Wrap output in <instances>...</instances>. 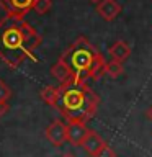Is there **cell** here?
Wrapping results in <instances>:
<instances>
[{"mask_svg": "<svg viewBox=\"0 0 152 157\" xmlns=\"http://www.w3.org/2000/svg\"><path fill=\"white\" fill-rule=\"evenodd\" d=\"M98 56H100V52L92 46L88 39L78 38L70 48L64 51L61 61H64L69 66L75 80L87 82V78H90L92 67L95 66Z\"/></svg>", "mask_w": 152, "mask_h": 157, "instance_id": "3957f363", "label": "cell"}, {"mask_svg": "<svg viewBox=\"0 0 152 157\" xmlns=\"http://www.w3.org/2000/svg\"><path fill=\"white\" fill-rule=\"evenodd\" d=\"M103 75H106V61H105V57L100 54L98 59H97V62H95V66L92 67L90 78L92 80H100Z\"/></svg>", "mask_w": 152, "mask_h": 157, "instance_id": "7c38bea8", "label": "cell"}, {"mask_svg": "<svg viewBox=\"0 0 152 157\" xmlns=\"http://www.w3.org/2000/svg\"><path fill=\"white\" fill-rule=\"evenodd\" d=\"M8 111H10L8 100H2V101H0V116H5Z\"/></svg>", "mask_w": 152, "mask_h": 157, "instance_id": "e0dca14e", "label": "cell"}, {"mask_svg": "<svg viewBox=\"0 0 152 157\" xmlns=\"http://www.w3.org/2000/svg\"><path fill=\"white\" fill-rule=\"evenodd\" d=\"M105 144H106V142L103 141V137L98 134L97 131L88 129L87 137H85V139H83V142H82V147L85 149L87 154H90L92 157H95L98 152L103 149V146H105Z\"/></svg>", "mask_w": 152, "mask_h": 157, "instance_id": "5b68a950", "label": "cell"}, {"mask_svg": "<svg viewBox=\"0 0 152 157\" xmlns=\"http://www.w3.org/2000/svg\"><path fill=\"white\" fill-rule=\"evenodd\" d=\"M95 157H116V152L113 151L108 144H105V146H103V149H101L100 152H98V154H97Z\"/></svg>", "mask_w": 152, "mask_h": 157, "instance_id": "2e32d148", "label": "cell"}, {"mask_svg": "<svg viewBox=\"0 0 152 157\" xmlns=\"http://www.w3.org/2000/svg\"><path fill=\"white\" fill-rule=\"evenodd\" d=\"M0 2L5 5V8H7L12 15L21 17V15L26 13L29 8H33L34 0H0Z\"/></svg>", "mask_w": 152, "mask_h": 157, "instance_id": "9c48e42d", "label": "cell"}, {"mask_svg": "<svg viewBox=\"0 0 152 157\" xmlns=\"http://www.w3.org/2000/svg\"><path fill=\"white\" fill-rule=\"evenodd\" d=\"M88 2H90V3H95V5H98V3L101 2V0H88Z\"/></svg>", "mask_w": 152, "mask_h": 157, "instance_id": "ffe728a7", "label": "cell"}, {"mask_svg": "<svg viewBox=\"0 0 152 157\" xmlns=\"http://www.w3.org/2000/svg\"><path fill=\"white\" fill-rule=\"evenodd\" d=\"M108 52H110L111 59H115V61H120V62H124L127 57L131 56V48L129 44H127L126 41H116L113 43L110 49H108Z\"/></svg>", "mask_w": 152, "mask_h": 157, "instance_id": "30bf717a", "label": "cell"}, {"mask_svg": "<svg viewBox=\"0 0 152 157\" xmlns=\"http://www.w3.org/2000/svg\"><path fill=\"white\" fill-rule=\"evenodd\" d=\"M44 136H46V139L51 142L52 146H62L64 142L67 141V124L61 120H54L51 124L46 128V131H44Z\"/></svg>", "mask_w": 152, "mask_h": 157, "instance_id": "277c9868", "label": "cell"}, {"mask_svg": "<svg viewBox=\"0 0 152 157\" xmlns=\"http://www.w3.org/2000/svg\"><path fill=\"white\" fill-rule=\"evenodd\" d=\"M41 98L44 103L51 105L56 108V103H57V98H59V87H54V85H48L41 90Z\"/></svg>", "mask_w": 152, "mask_h": 157, "instance_id": "8fae6325", "label": "cell"}, {"mask_svg": "<svg viewBox=\"0 0 152 157\" xmlns=\"http://www.w3.org/2000/svg\"><path fill=\"white\" fill-rule=\"evenodd\" d=\"M100 106V98L87 82L69 80L59 85V98L56 103V110L67 120V123L90 121Z\"/></svg>", "mask_w": 152, "mask_h": 157, "instance_id": "7a4b0ae2", "label": "cell"}, {"mask_svg": "<svg viewBox=\"0 0 152 157\" xmlns=\"http://www.w3.org/2000/svg\"><path fill=\"white\" fill-rule=\"evenodd\" d=\"M51 75L56 78V80L61 83H66V82H69V80H72L74 78V74H72V71L70 69H69V66L64 61H61V59H59V61L54 64V66L51 67Z\"/></svg>", "mask_w": 152, "mask_h": 157, "instance_id": "ba28073f", "label": "cell"}, {"mask_svg": "<svg viewBox=\"0 0 152 157\" xmlns=\"http://www.w3.org/2000/svg\"><path fill=\"white\" fill-rule=\"evenodd\" d=\"M41 36L21 17L10 13L0 21V57L8 66L18 67L39 46Z\"/></svg>", "mask_w": 152, "mask_h": 157, "instance_id": "6da1fadb", "label": "cell"}, {"mask_svg": "<svg viewBox=\"0 0 152 157\" xmlns=\"http://www.w3.org/2000/svg\"><path fill=\"white\" fill-rule=\"evenodd\" d=\"M87 126L85 123H77V121H72V123H67V141L74 146H82L83 139L87 137Z\"/></svg>", "mask_w": 152, "mask_h": 157, "instance_id": "8992f818", "label": "cell"}, {"mask_svg": "<svg viewBox=\"0 0 152 157\" xmlns=\"http://www.w3.org/2000/svg\"><path fill=\"white\" fill-rule=\"evenodd\" d=\"M146 116H147V120H149V121L152 123V105L146 110Z\"/></svg>", "mask_w": 152, "mask_h": 157, "instance_id": "ac0fdd59", "label": "cell"}, {"mask_svg": "<svg viewBox=\"0 0 152 157\" xmlns=\"http://www.w3.org/2000/svg\"><path fill=\"white\" fill-rule=\"evenodd\" d=\"M33 10L39 15H44L51 10V0H34L33 2Z\"/></svg>", "mask_w": 152, "mask_h": 157, "instance_id": "5bb4252c", "label": "cell"}, {"mask_svg": "<svg viewBox=\"0 0 152 157\" xmlns=\"http://www.w3.org/2000/svg\"><path fill=\"white\" fill-rule=\"evenodd\" d=\"M124 72V66L120 61H115L111 59L110 62H106V75H110L111 78H118L120 75H123Z\"/></svg>", "mask_w": 152, "mask_h": 157, "instance_id": "4fadbf2b", "label": "cell"}, {"mask_svg": "<svg viewBox=\"0 0 152 157\" xmlns=\"http://www.w3.org/2000/svg\"><path fill=\"white\" fill-rule=\"evenodd\" d=\"M97 12L103 20L113 21V20L121 13V5L118 3L116 0H101V2L97 5Z\"/></svg>", "mask_w": 152, "mask_h": 157, "instance_id": "52a82bcc", "label": "cell"}, {"mask_svg": "<svg viewBox=\"0 0 152 157\" xmlns=\"http://www.w3.org/2000/svg\"><path fill=\"white\" fill-rule=\"evenodd\" d=\"M61 157H75V155H74V154H70V152H66V154H62Z\"/></svg>", "mask_w": 152, "mask_h": 157, "instance_id": "d6986e66", "label": "cell"}, {"mask_svg": "<svg viewBox=\"0 0 152 157\" xmlns=\"http://www.w3.org/2000/svg\"><path fill=\"white\" fill-rule=\"evenodd\" d=\"M10 97H12V88H10L7 83L0 78V101H2V100H8Z\"/></svg>", "mask_w": 152, "mask_h": 157, "instance_id": "9a60e30c", "label": "cell"}]
</instances>
